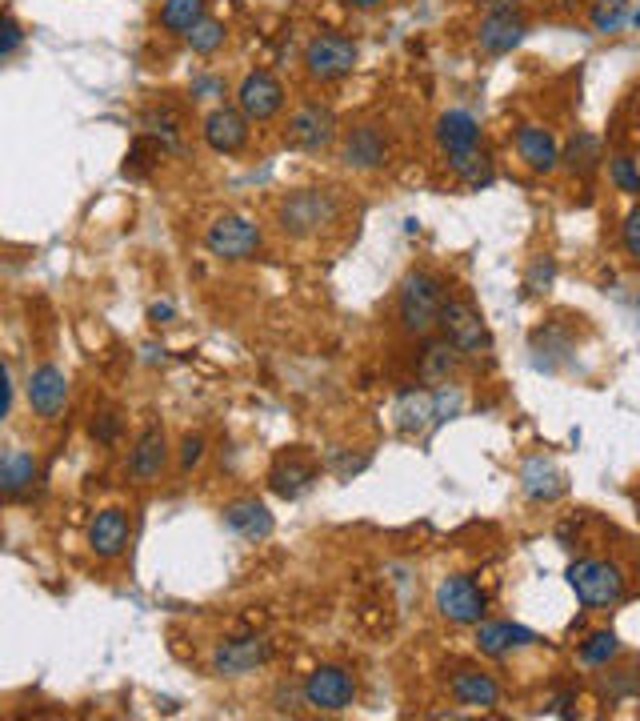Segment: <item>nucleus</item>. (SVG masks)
Listing matches in <instances>:
<instances>
[{
  "label": "nucleus",
  "mask_w": 640,
  "mask_h": 721,
  "mask_svg": "<svg viewBox=\"0 0 640 721\" xmlns=\"http://www.w3.org/2000/svg\"><path fill=\"white\" fill-rule=\"evenodd\" d=\"M341 221V200L329 193V188H300V193H288L276 209V224H281L284 236H317L320 229Z\"/></svg>",
  "instance_id": "1"
},
{
  "label": "nucleus",
  "mask_w": 640,
  "mask_h": 721,
  "mask_svg": "<svg viewBox=\"0 0 640 721\" xmlns=\"http://www.w3.org/2000/svg\"><path fill=\"white\" fill-rule=\"evenodd\" d=\"M444 285L432 273H408L405 285H401V297H396V317H401V329L408 337H429L436 325H441L444 309Z\"/></svg>",
  "instance_id": "2"
},
{
  "label": "nucleus",
  "mask_w": 640,
  "mask_h": 721,
  "mask_svg": "<svg viewBox=\"0 0 640 721\" xmlns=\"http://www.w3.org/2000/svg\"><path fill=\"white\" fill-rule=\"evenodd\" d=\"M568 585H573L580 606H589V610H608V606H616L625 597V573H620V565L604 558L573 561L568 565Z\"/></svg>",
  "instance_id": "3"
},
{
  "label": "nucleus",
  "mask_w": 640,
  "mask_h": 721,
  "mask_svg": "<svg viewBox=\"0 0 640 721\" xmlns=\"http://www.w3.org/2000/svg\"><path fill=\"white\" fill-rule=\"evenodd\" d=\"M441 337L444 341H453L465 357H484L489 349H493V337H489V325L480 317V309L472 301L465 297H448L441 309Z\"/></svg>",
  "instance_id": "4"
},
{
  "label": "nucleus",
  "mask_w": 640,
  "mask_h": 721,
  "mask_svg": "<svg viewBox=\"0 0 640 721\" xmlns=\"http://www.w3.org/2000/svg\"><path fill=\"white\" fill-rule=\"evenodd\" d=\"M260 245H264L260 224L241 217V212L217 217V221L209 224V233H205V249H209L212 257H221V261H248V257L260 253Z\"/></svg>",
  "instance_id": "5"
},
{
  "label": "nucleus",
  "mask_w": 640,
  "mask_h": 721,
  "mask_svg": "<svg viewBox=\"0 0 640 721\" xmlns=\"http://www.w3.org/2000/svg\"><path fill=\"white\" fill-rule=\"evenodd\" d=\"M300 697H305V706L317 709V713H345V709L357 701V682H353V673L341 670V665H317V670L305 677V685H300Z\"/></svg>",
  "instance_id": "6"
},
{
  "label": "nucleus",
  "mask_w": 640,
  "mask_h": 721,
  "mask_svg": "<svg viewBox=\"0 0 640 721\" xmlns=\"http://www.w3.org/2000/svg\"><path fill=\"white\" fill-rule=\"evenodd\" d=\"M357 57H360V49L348 37H341V33H320V37L308 40L305 69L312 81L329 85V81H341V76L353 73V69H357Z\"/></svg>",
  "instance_id": "7"
},
{
  "label": "nucleus",
  "mask_w": 640,
  "mask_h": 721,
  "mask_svg": "<svg viewBox=\"0 0 640 721\" xmlns=\"http://www.w3.org/2000/svg\"><path fill=\"white\" fill-rule=\"evenodd\" d=\"M436 613L453 625H480L489 613V594L472 577H444L436 585Z\"/></svg>",
  "instance_id": "8"
},
{
  "label": "nucleus",
  "mask_w": 640,
  "mask_h": 721,
  "mask_svg": "<svg viewBox=\"0 0 640 721\" xmlns=\"http://www.w3.org/2000/svg\"><path fill=\"white\" fill-rule=\"evenodd\" d=\"M269 661L272 641H264V637H236V641H221L212 649V673L217 677H245V673H257Z\"/></svg>",
  "instance_id": "9"
},
{
  "label": "nucleus",
  "mask_w": 640,
  "mask_h": 721,
  "mask_svg": "<svg viewBox=\"0 0 640 721\" xmlns=\"http://www.w3.org/2000/svg\"><path fill=\"white\" fill-rule=\"evenodd\" d=\"M336 140V112L329 105H300L288 117V145L305 152L329 149Z\"/></svg>",
  "instance_id": "10"
},
{
  "label": "nucleus",
  "mask_w": 640,
  "mask_h": 721,
  "mask_svg": "<svg viewBox=\"0 0 640 721\" xmlns=\"http://www.w3.org/2000/svg\"><path fill=\"white\" fill-rule=\"evenodd\" d=\"M28 410L37 413L40 421H61L69 410V377L57 365H37L28 374Z\"/></svg>",
  "instance_id": "11"
},
{
  "label": "nucleus",
  "mask_w": 640,
  "mask_h": 721,
  "mask_svg": "<svg viewBox=\"0 0 640 721\" xmlns=\"http://www.w3.org/2000/svg\"><path fill=\"white\" fill-rule=\"evenodd\" d=\"M236 109L245 112L248 121L264 125L284 109V85L272 73H248L236 88Z\"/></svg>",
  "instance_id": "12"
},
{
  "label": "nucleus",
  "mask_w": 640,
  "mask_h": 721,
  "mask_svg": "<svg viewBox=\"0 0 640 721\" xmlns=\"http://www.w3.org/2000/svg\"><path fill=\"white\" fill-rule=\"evenodd\" d=\"M128 541H133V525H128V513L124 510H100L88 522V549L100 561H116L128 549Z\"/></svg>",
  "instance_id": "13"
},
{
  "label": "nucleus",
  "mask_w": 640,
  "mask_h": 721,
  "mask_svg": "<svg viewBox=\"0 0 640 721\" xmlns=\"http://www.w3.org/2000/svg\"><path fill=\"white\" fill-rule=\"evenodd\" d=\"M169 469V437L160 425H148L145 433L136 437L133 445V457H128V477L148 486V481H157L160 473Z\"/></svg>",
  "instance_id": "14"
},
{
  "label": "nucleus",
  "mask_w": 640,
  "mask_h": 721,
  "mask_svg": "<svg viewBox=\"0 0 640 721\" xmlns=\"http://www.w3.org/2000/svg\"><path fill=\"white\" fill-rule=\"evenodd\" d=\"M248 125L253 121L241 109H212L205 117V145L221 157H233L248 145Z\"/></svg>",
  "instance_id": "15"
},
{
  "label": "nucleus",
  "mask_w": 640,
  "mask_h": 721,
  "mask_svg": "<svg viewBox=\"0 0 640 721\" xmlns=\"http://www.w3.org/2000/svg\"><path fill=\"white\" fill-rule=\"evenodd\" d=\"M221 517H224V529L236 534V537H245V541H269L272 529H276V517H272L269 505L257 501V498H245V501L224 505Z\"/></svg>",
  "instance_id": "16"
},
{
  "label": "nucleus",
  "mask_w": 640,
  "mask_h": 721,
  "mask_svg": "<svg viewBox=\"0 0 640 721\" xmlns=\"http://www.w3.org/2000/svg\"><path fill=\"white\" fill-rule=\"evenodd\" d=\"M341 161H345L348 169L372 173V169L389 164V137H384L377 125H357L345 137V145H341Z\"/></svg>",
  "instance_id": "17"
},
{
  "label": "nucleus",
  "mask_w": 640,
  "mask_h": 721,
  "mask_svg": "<svg viewBox=\"0 0 640 721\" xmlns=\"http://www.w3.org/2000/svg\"><path fill=\"white\" fill-rule=\"evenodd\" d=\"M537 646V634L525 630V625H513V622H480L477 625V649L484 658H508V653H517V649H529Z\"/></svg>",
  "instance_id": "18"
},
{
  "label": "nucleus",
  "mask_w": 640,
  "mask_h": 721,
  "mask_svg": "<svg viewBox=\"0 0 640 721\" xmlns=\"http://www.w3.org/2000/svg\"><path fill=\"white\" fill-rule=\"evenodd\" d=\"M520 489L529 493V501H541V505H549V501L565 498V473H561V465L549 457H532L525 461V469H520Z\"/></svg>",
  "instance_id": "19"
},
{
  "label": "nucleus",
  "mask_w": 640,
  "mask_h": 721,
  "mask_svg": "<svg viewBox=\"0 0 640 721\" xmlns=\"http://www.w3.org/2000/svg\"><path fill=\"white\" fill-rule=\"evenodd\" d=\"M525 33H529V28H525V21H520L517 13H489L480 21L477 40L489 57H508V52L525 40Z\"/></svg>",
  "instance_id": "20"
},
{
  "label": "nucleus",
  "mask_w": 640,
  "mask_h": 721,
  "mask_svg": "<svg viewBox=\"0 0 640 721\" xmlns=\"http://www.w3.org/2000/svg\"><path fill=\"white\" fill-rule=\"evenodd\" d=\"M37 477H40V465L25 449H9V453L0 457V489H4L9 501L28 498V493L37 489Z\"/></svg>",
  "instance_id": "21"
},
{
  "label": "nucleus",
  "mask_w": 640,
  "mask_h": 721,
  "mask_svg": "<svg viewBox=\"0 0 640 721\" xmlns=\"http://www.w3.org/2000/svg\"><path fill=\"white\" fill-rule=\"evenodd\" d=\"M517 152L532 173H553L556 164H561V145H556L553 133L541 129V125H520L517 129Z\"/></svg>",
  "instance_id": "22"
},
{
  "label": "nucleus",
  "mask_w": 640,
  "mask_h": 721,
  "mask_svg": "<svg viewBox=\"0 0 640 721\" xmlns=\"http://www.w3.org/2000/svg\"><path fill=\"white\" fill-rule=\"evenodd\" d=\"M448 694L456 697V706L468 709H496L501 706V685H496L493 673H480V670H460L448 682Z\"/></svg>",
  "instance_id": "23"
},
{
  "label": "nucleus",
  "mask_w": 640,
  "mask_h": 721,
  "mask_svg": "<svg viewBox=\"0 0 640 721\" xmlns=\"http://www.w3.org/2000/svg\"><path fill=\"white\" fill-rule=\"evenodd\" d=\"M436 401L441 398L429 393V389H405L393 405L396 429H401V433H424L432 421H441V417H436Z\"/></svg>",
  "instance_id": "24"
},
{
  "label": "nucleus",
  "mask_w": 640,
  "mask_h": 721,
  "mask_svg": "<svg viewBox=\"0 0 640 721\" xmlns=\"http://www.w3.org/2000/svg\"><path fill=\"white\" fill-rule=\"evenodd\" d=\"M477 140H480V125H477V117H472V112L453 109L436 121V145L444 149V157L472 152L477 149Z\"/></svg>",
  "instance_id": "25"
},
{
  "label": "nucleus",
  "mask_w": 640,
  "mask_h": 721,
  "mask_svg": "<svg viewBox=\"0 0 640 721\" xmlns=\"http://www.w3.org/2000/svg\"><path fill=\"white\" fill-rule=\"evenodd\" d=\"M460 361H465V353L453 345V341H429L424 345V353H420V377L424 381H432V386H448V377L460 369Z\"/></svg>",
  "instance_id": "26"
},
{
  "label": "nucleus",
  "mask_w": 640,
  "mask_h": 721,
  "mask_svg": "<svg viewBox=\"0 0 640 721\" xmlns=\"http://www.w3.org/2000/svg\"><path fill=\"white\" fill-rule=\"evenodd\" d=\"M312 477H317V469L293 453V457H281L276 465H272L269 489L276 493V498H300V493L312 486Z\"/></svg>",
  "instance_id": "27"
},
{
  "label": "nucleus",
  "mask_w": 640,
  "mask_h": 721,
  "mask_svg": "<svg viewBox=\"0 0 640 721\" xmlns=\"http://www.w3.org/2000/svg\"><path fill=\"white\" fill-rule=\"evenodd\" d=\"M200 21H205V0H164V9H160V25L181 37H188Z\"/></svg>",
  "instance_id": "28"
},
{
  "label": "nucleus",
  "mask_w": 640,
  "mask_h": 721,
  "mask_svg": "<svg viewBox=\"0 0 640 721\" xmlns=\"http://www.w3.org/2000/svg\"><path fill=\"white\" fill-rule=\"evenodd\" d=\"M561 161H565L568 169H573V173H580V176L592 173V169L601 164V140L592 137V133H577Z\"/></svg>",
  "instance_id": "29"
},
{
  "label": "nucleus",
  "mask_w": 640,
  "mask_h": 721,
  "mask_svg": "<svg viewBox=\"0 0 640 721\" xmlns=\"http://www.w3.org/2000/svg\"><path fill=\"white\" fill-rule=\"evenodd\" d=\"M448 164H453V173L465 181L468 188H480L493 181V164H489V157L484 152H460V157H448Z\"/></svg>",
  "instance_id": "30"
},
{
  "label": "nucleus",
  "mask_w": 640,
  "mask_h": 721,
  "mask_svg": "<svg viewBox=\"0 0 640 721\" xmlns=\"http://www.w3.org/2000/svg\"><path fill=\"white\" fill-rule=\"evenodd\" d=\"M616 653H620V637L613 630H596V634H589L580 641V661L584 665H608Z\"/></svg>",
  "instance_id": "31"
},
{
  "label": "nucleus",
  "mask_w": 640,
  "mask_h": 721,
  "mask_svg": "<svg viewBox=\"0 0 640 721\" xmlns=\"http://www.w3.org/2000/svg\"><path fill=\"white\" fill-rule=\"evenodd\" d=\"M224 37H229V33H224L221 21H209V16H205V21H200V25L193 28L185 40H188V49L197 52V57H212V52L224 49Z\"/></svg>",
  "instance_id": "32"
},
{
  "label": "nucleus",
  "mask_w": 640,
  "mask_h": 721,
  "mask_svg": "<svg viewBox=\"0 0 640 721\" xmlns=\"http://www.w3.org/2000/svg\"><path fill=\"white\" fill-rule=\"evenodd\" d=\"M145 129H148V137L157 140V145H164V149H176V140H181V121H176V112H169V109L148 112Z\"/></svg>",
  "instance_id": "33"
},
{
  "label": "nucleus",
  "mask_w": 640,
  "mask_h": 721,
  "mask_svg": "<svg viewBox=\"0 0 640 721\" xmlns=\"http://www.w3.org/2000/svg\"><path fill=\"white\" fill-rule=\"evenodd\" d=\"M628 21V0H596L592 4V28L596 33H616Z\"/></svg>",
  "instance_id": "34"
},
{
  "label": "nucleus",
  "mask_w": 640,
  "mask_h": 721,
  "mask_svg": "<svg viewBox=\"0 0 640 721\" xmlns=\"http://www.w3.org/2000/svg\"><path fill=\"white\" fill-rule=\"evenodd\" d=\"M608 173H613L620 193H640V169L632 164V157H613V161H608Z\"/></svg>",
  "instance_id": "35"
},
{
  "label": "nucleus",
  "mask_w": 640,
  "mask_h": 721,
  "mask_svg": "<svg viewBox=\"0 0 640 721\" xmlns=\"http://www.w3.org/2000/svg\"><path fill=\"white\" fill-rule=\"evenodd\" d=\"M620 245H625V253L632 257V261L640 265V205L625 217V224H620Z\"/></svg>",
  "instance_id": "36"
},
{
  "label": "nucleus",
  "mask_w": 640,
  "mask_h": 721,
  "mask_svg": "<svg viewBox=\"0 0 640 721\" xmlns=\"http://www.w3.org/2000/svg\"><path fill=\"white\" fill-rule=\"evenodd\" d=\"M553 277H556V265L549 261V257H537L532 261V269H529V293H549V285H553Z\"/></svg>",
  "instance_id": "37"
},
{
  "label": "nucleus",
  "mask_w": 640,
  "mask_h": 721,
  "mask_svg": "<svg viewBox=\"0 0 640 721\" xmlns=\"http://www.w3.org/2000/svg\"><path fill=\"white\" fill-rule=\"evenodd\" d=\"M205 449H209V445H205V437H200V433H188L185 441H181V469H185V473L197 469L200 461H205Z\"/></svg>",
  "instance_id": "38"
},
{
  "label": "nucleus",
  "mask_w": 640,
  "mask_h": 721,
  "mask_svg": "<svg viewBox=\"0 0 640 721\" xmlns=\"http://www.w3.org/2000/svg\"><path fill=\"white\" fill-rule=\"evenodd\" d=\"M21 40H25V33H21V21H16L13 13H4V40H0V57H4V61H9V57H16Z\"/></svg>",
  "instance_id": "39"
},
{
  "label": "nucleus",
  "mask_w": 640,
  "mask_h": 721,
  "mask_svg": "<svg viewBox=\"0 0 640 721\" xmlns=\"http://www.w3.org/2000/svg\"><path fill=\"white\" fill-rule=\"evenodd\" d=\"M93 437H97V441H104V445H109V441H116V417H112V413L97 417V421H93Z\"/></svg>",
  "instance_id": "40"
},
{
  "label": "nucleus",
  "mask_w": 640,
  "mask_h": 721,
  "mask_svg": "<svg viewBox=\"0 0 640 721\" xmlns=\"http://www.w3.org/2000/svg\"><path fill=\"white\" fill-rule=\"evenodd\" d=\"M193 97H224V85L217 76H197L193 81Z\"/></svg>",
  "instance_id": "41"
},
{
  "label": "nucleus",
  "mask_w": 640,
  "mask_h": 721,
  "mask_svg": "<svg viewBox=\"0 0 640 721\" xmlns=\"http://www.w3.org/2000/svg\"><path fill=\"white\" fill-rule=\"evenodd\" d=\"M173 301H157V305H152V309H148V321L152 325H169L173 321Z\"/></svg>",
  "instance_id": "42"
},
{
  "label": "nucleus",
  "mask_w": 640,
  "mask_h": 721,
  "mask_svg": "<svg viewBox=\"0 0 640 721\" xmlns=\"http://www.w3.org/2000/svg\"><path fill=\"white\" fill-rule=\"evenodd\" d=\"M377 4H381V0H348V9H360V13H369Z\"/></svg>",
  "instance_id": "43"
},
{
  "label": "nucleus",
  "mask_w": 640,
  "mask_h": 721,
  "mask_svg": "<svg viewBox=\"0 0 640 721\" xmlns=\"http://www.w3.org/2000/svg\"><path fill=\"white\" fill-rule=\"evenodd\" d=\"M637 305H640V301H637Z\"/></svg>",
  "instance_id": "44"
}]
</instances>
